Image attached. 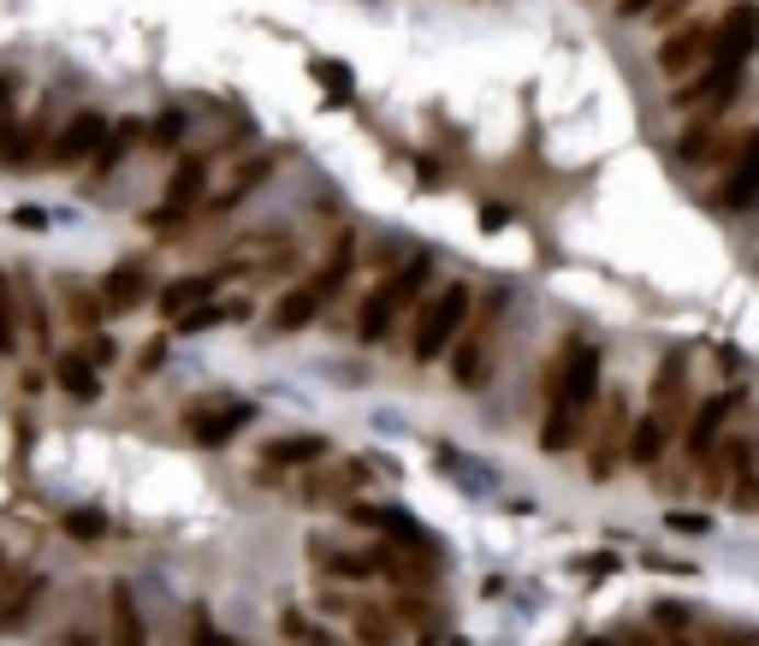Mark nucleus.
I'll list each match as a JSON object with an SVG mask.
<instances>
[{
    "mask_svg": "<svg viewBox=\"0 0 759 646\" xmlns=\"http://www.w3.org/2000/svg\"><path fill=\"white\" fill-rule=\"evenodd\" d=\"M593 398H600V350L593 344H564V369L552 379V404H546V421H540V451L546 457H564L576 428L588 421Z\"/></svg>",
    "mask_w": 759,
    "mask_h": 646,
    "instance_id": "obj_1",
    "label": "nucleus"
},
{
    "mask_svg": "<svg viewBox=\"0 0 759 646\" xmlns=\"http://www.w3.org/2000/svg\"><path fill=\"white\" fill-rule=\"evenodd\" d=\"M759 48V7L754 0H736L718 24H712V54H706V78L689 83L682 101H706V107H724L729 95L741 90V66L754 60Z\"/></svg>",
    "mask_w": 759,
    "mask_h": 646,
    "instance_id": "obj_2",
    "label": "nucleus"
},
{
    "mask_svg": "<svg viewBox=\"0 0 759 646\" xmlns=\"http://www.w3.org/2000/svg\"><path fill=\"white\" fill-rule=\"evenodd\" d=\"M428 279H433V261L421 256V261H404L398 273H386L380 279V285L369 291V303H362V315H356V339L362 344H380L392 332V320L404 315V308H410L421 291H428Z\"/></svg>",
    "mask_w": 759,
    "mask_h": 646,
    "instance_id": "obj_3",
    "label": "nucleus"
},
{
    "mask_svg": "<svg viewBox=\"0 0 759 646\" xmlns=\"http://www.w3.org/2000/svg\"><path fill=\"white\" fill-rule=\"evenodd\" d=\"M463 315H469V285H445L440 297L421 308V320H416V339H410L416 362H440V356H445V344L457 339Z\"/></svg>",
    "mask_w": 759,
    "mask_h": 646,
    "instance_id": "obj_4",
    "label": "nucleus"
},
{
    "mask_svg": "<svg viewBox=\"0 0 759 646\" xmlns=\"http://www.w3.org/2000/svg\"><path fill=\"white\" fill-rule=\"evenodd\" d=\"M202 190H208V160H202V155H184L179 167H172L167 196H160V208L149 214V226H155V231H172V226H179V219L202 202Z\"/></svg>",
    "mask_w": 759,
    "mask_h": 646,
    "instance_id": "obj_5",
    "label": "nucleus"
},
{
    "mask_svg": "<svg viewBox=\"0 0 759 646\" xmlns=\"http://www.w3.org/2000/svg\"><path fill=\"white\" fill-rule=\"evenodd\" d=\"M101 143H107V120H101V113H78V120H66L60 137L42 149V167L71 172V167H83V160H95Z\"/></svg>",
    "mask_w": 759,
    "mask_h": 646,
    "instance_id": "obj_6",
    "label": "nucleus"
},
{
    "mask_svg": "<svg viewBox=\"0 0 759 646\" xmlns=\"http://www.w3.org/2000/svg\"><path fill=\"white\" fill-rule=\"evenodd\" d=\"M42 593H48L42 569H7V576H0V635L24 628V616L42 605Z\"/></svg>",
    "mask_w": 759,
    "mask_h": 646,
    "instance_id": "obj_7",
    "label": "nucleus"
},
{
    "mask_svg": "<svg viewBox=\"0 0 759 646\" xmlns=\"http://www.w3.org/2000/svg\"><path fill=\"white\" fill-rule=\"evenodd\" d=\"M706 54H712V24H682V31H670L659 42V71L682 78V71L706 66Z\"/></svg>",
    "mask_w": 759,
    "mask_h": 646,
    "instance_id": "obj_8",
    "label": "nucleus"
},
{
    "mask_svg": "<svg viewBox=\"0 0 759 646\" xmlns=\"http://www.w3.org/2000/svg\"><path fill=\"white\" fill-rule=\"evenodd\" d=\"M718 202H724V208H754V202H759V131L741 137V149H736V160H729V179L718 190Z\"/></svg>",
    "mask_w": 759,
    "mask_h": 646,
    "instance_id": "obj_9",
    "label": "nucleus"
},
{
    "mask_svg": "<svg viewBox=\"0 0 759 646\" xmlns=\"http://www.w3.org/2000/svg\"><path fill=\"white\" fill-rule=\"evenodd\" d=\"M107 646H149V623H143V605L125 581L107 587Z\"/></svg>",
    "mask_w": 759,
    "mask_h": 646,
    "instance_id": "obj_10",
    "label": "nucleus"
},
{
    "mask_svg": "<svg viewBox=\"0 0 759 646\" xmlns=\"http://www.w3.org/2000/svg\"><path fill=\"white\" fill-rule=\"evenodd\" d=\"M256 421V404H214V409H196L190 416V433L202 439V445H226V439H238L243 428Z\"/></svg>",
    "mask_w": 759,
    "mask_h": 646,
    "instance_id": "obj_11",
    "label": "nucleus"
},
{
    "mask_svg": "<svg viewBox=\"0 0 759 646\" xmlns=\"http://www.w3.org/2000/svg\"><path fill=\"white\" fill-rule=\"evenodd\" d=\"M729 409H736V398H729V392H718V398H700L689 433H682V439H689V457H694V463L712 457V445H718V428L729 421Z\"/></svg>",
    "mask_w": 759,
    "mask_h": 646,
    "instance_id": "obj_12",
    "label": "nucleus"
},
{
    "mask_svg": "<svg viewBox=\"0 0 759 646\" xmlns=\"http://www.w3.org/2000/svg\"><path fill=\"white\" fill-rule=\"evenodd\" d=\"M214 285H220V273H184V279H172V285H160L155 291V303H160V315H190L196 303H214Z\"/></svg>",
    "mask_w": 759,
    "mask_h": 646,
    "instance_id": "obj_13",
    "label": "nucleus"
},
{
    "mask_svg": "<svg viewBox=\"0 0 759 646\" xmlns=\"http://www.w3.org/2000/svg\"><path fill=\"white\" fill-rule=\"evenodd\" d=\"M143 297H149V273L143 268H113L101 279V308L107 315H131V308H143Z\"/></svg>",
    "mask_w": 759,
    "mask_h": 646,
    "instance_id": "obj_14",
    "label": "nucleus"
},
{
    "mask_svg": "<svg viewBox=\"0 0 759 646\" xmlns=\"http://www.w3.org/2000/svg\"><path fill=\"white\" fill-rule=\"evenodd\" d=\"M54 379H60L71 398H83V404L101 398V379H95V369H90L83 350H60V356H54Z\"/></svg>",
    "mask_w": 759,
    "mask_h": 646,
    "instance_id": "obj_15",
    "label": "nucleus"
},
{
    "mask_svg": "<svg viewBox=\"0 0 759 646\" xmlns=\"http://www.w3.org/2000/svg\"><path fill=\"white\" fill-rule=\"evenodd\" d=\"M320 303H327V297H320L315 285H303V291H285V297H280V308H273V332H303V327H309V320L320 315Z\"/></svg>",
    "mask_w": 759,
    "mask_h": 646,
    "instance_id": "obj_16",
    "label": "nucleus"
},
{
    "mask_svg": "<svg viewBox=\"0 0 759 646\" xmlns=\"http://www.w3.org/2000/svg\"><path fill=\"white\" fill-rule=\"evenodd\" d=\"M332 451V439H320V433H291V439H273L268 445V463L273 468H297V463H320Z\"/></svg>",
    "mask_w": 759,
    "mask_h": 646,
    "instance_id": "obj_17",
    "label": "nucleus"
},
{
    "mask_svg": "<svg viewBox=\"0 0 759 646\" xmlns=\"http://www.w3.org/2000/svg\"><path fill=\"white\" fill-rule=\"evenodd\" d=\"M315 564L327 569V576H344V581L380 576V557L374 552H327V540H315Z\"/></svg>",
    "mask_w": 759,
    "mask_h": 646,
    "instance_id": "obj_18",
    "label": "nucleus"
},
{
    "mask_svg": "<svg viewBox=\"0 0 759 646\" xmlns=\"http://www.w3.org/2000/svg\"><path fill=\"white\" fill-rule=\"evenodd\" d=\"M682 379H689V362L682 356H670L665 369H659V379H653V416L670 428V416H677V398H682Z\"/></svg>",
    "mask_w": 759,
    "mask_h": 646,
    "instance_id": "obj_19",
    "label": "nucleus"
},
{
    "mask_svg": "<svg viewBox=\"0 0 759 646\" xmlns=\"http://www.w3.org/2000/svg\"><path fill=\"white\" fill-rule=\"evenodd\" d=\"M665 439H670V428H665L659 416H641V421H635V433H630V463H641V468L659 463Z\"/></svg>",
    "mask_w": 759,
    "mask_h": 646,
    "instance_id": "obj_20",
    "label": "nucleus"
},
{
    "mask_svg": "<svg viewBox=\"0 0 759 646\" xmlns=\"http://www.w3.org/2000/svg\"><path fill=\"white\" fill-rule=\"evenodd\" d=\"M231 315H243V303H196L190 315L172 320V327L179 332H208V327H220V320H231Z\"/></svg>",
    "mask_w": 759,
    "mask_h": 646,
    "instance_id": "obj_21",
    "label": "nucleus"
},
{
    "mask_svg": "<svg viewBox=\"0 0 759 646\" xmlns=\"http://www.w3.org/2000/svg\"><path fill=\"white\" fill-rule=\"evenodd\" d=\"M350 256H356V243H350V238H339V243H332L327 268H320V279H315V291H320V297H332V291H339L344 279H350Z\"/></svg>",
    "mask_w": 759,
    "mask_h": 646,
    "instance_id": "obj_22",
    "label": "nucleus"
},
{
    "mask_svg": "<svg viewBox=\"0 0 759 646\" xmlns=\"http://www.w3.org/2000/svg\"><path fill=\"white\" fill-rule=\"evenodd\" d=\"M268 172H273V160H250V167H243L238 179H231V184L220 190V202H214V208H238V202L250 196V190H256L261 179H268Z\"/></svg>",
    "mask_w": 759,
    "mask_h": 646,
    "instance_id": "obj_23",
    "label": "nucleus"
},
{
    "mask_svg": "<svg viewBox=\"0 0 759 646\" xmlns=\"http://www.w3.org/2000/svg\"><path fill=\"white\" fill-rule=\"evenodd\" d=\"M12 350H19V297L0 279V356H12Z\"/></svg>",
    "mask_w": 759,
    "mask_h": 646,
    "instance_id": "obj_24",
    "label": "nucleus"
},
{
    "mask_svg": "<svg viewBox=\"0 0 759 646\" xmlns=\"http://www.w3.org/2000/svg\"><path fill=\"white\" fill-rule=\"evenodd\" d=\"M280 628H285V635L297 641V646H332V635H327V628H320V623H309V616H303V611H280Z\"/></svg>",
    "mask_w": 759,
    "mask_h": 646,
    "instance_id": "obj_25",
    "label": "nucleus"
},
{
    "mask_svg": "<svg viewBox=\"0 0 759 646\" xmlns=\"http://www.w3.org/2000/svg\"><path fill=\"white\" fill-rule=\"evenodd\" d=\"M315 78L327 83L339 101H350V66H339V60H315Z\"/></svg>",
    "mask_w": 759,
    "mask_h": 646,
    "instance_id": "obj_26",
    "label": "nucleus"
},
{
    "mask_svg": "<svg viewBox=\"0 0 759 646\" xmlns=\"http://www.w3.org/2000/svg\"><path fill=\"white\" fill-rule=\"evenodd\" d=\"M66 315L78 320V327H95V320H101V303H95V297H83V291H71V285H66Z\"/></svg>",
    "mask_w": 759,
    "mask_h": 646,
    "instance_id": "obj_27",
    "label": "nucleus"
},
{
    "mask_svg": "<svg viewBox=\"0 0 759 646\" xmlns=\"http://www.w3.org/2000/svg\"><path fill=\"white\" fill-rule=\"evenodd\" d=\"M149 137L160 143V149H167V143H179L184 137V113H160V120L149 125Z\"/></svg>",
    "mask_w": 759,
    "mask_h": 646,
    "instance_id": "obj_28",
    "label": "nucleus"
},
{
    "mask_svg": "<svg viewBox=\"0 0 759 646\" xmlns=\"http://www.w3.org/2000/svg\"><path fill=\"white\" fill-rule=\"evenodd\" d=\"M66 528H71L78 540H101V534H107V522H101L95 510H78V517H66Z\"/></svg>",
    "mask_w": 759,
    "mask_h": 646,
    "instance_id": "obj_29",
    "label": "nucleus"
},
{
    "mask_svg": "<svg viewBox=\"0 0 759 646\" xmlns=\"http://www.w3.org/2000/svg\"><path fill=\"white\" fill-rule=\"evenodd\" d=\"M665 522L677 528V534H712V517H694V510H670Z\"/></svg>",
    "mask_w": 759,
    "mask_h": 646,
    "instance_id": "obj_30",
    "label": "nucleus"
},
{
    "mask_svg": "<svg viewBox=\"0 0 759 646\" xmlns=\"http://www.w3.org/2000/svg\"><path fill=\"white\" fill-rule=\"evenodd\" d=\"M160 362H167V339H149V344H143V356H137V374H155Z\"/></svg>",
    "mask_w": 759,
    "mask_h": 646,
    "instance_id": "obj_31",
    "label": "nucleus"
},
{
    "mask_svg": "<svg viewBox=\"0 0 759 646\" xmlns=\"http://www.w3.org/2000/svg\"><path fill=\"white\" fill-rule=\"evenodd\" d=\"M12 95H19V78H0V120H12Z\"/></svg>",
    "mask_w": 759,
    "mask_h": 646,
    "instance_id": "obj_32",
    "label": "nucleus"
},
{
    "mask_svg": "<svg viewBox=\"0 0 759 646\" xmlns=\"http://www.w3.org/2000/svg\"><path fill=\"white\" fill-rule=\"evenodd\" d=\"M12 219H19V226H31V231H42V226H48V214H42V208H19Z\"/></svg>",
    "mask_w": 759,
    "mask_h": 646,
    "instance_id": "obj_33",
    "label": "nucleus"
},
{
    "mask_svg": "<svg viewBox=\"0 0 759 646\" xmlns=\"http://www.w3.org/2000/svg\"><path fill=\"white\" fill-rule=\"evenodd\" d=\"M647 7H659V0H618V12H623V19H641Z\"/></svg>",
    "mask_w": 759,
    "mask_h": 646,
    "instance_id": "obj_34",
    "label": "nucleus"
},
{
    "mask_svg": "<svg viewBox=\"0 0 759 646\" xmlns=\"http://www.w3.org/2000/svg\"><path fill=\"white\" fill-rule=\"evenodd\" d=\"M712 646H759V635H718Z\"/></svg>",
    "mask_w": 759,
    "mask_h": 646,
    "instance_id": "obj_35",
    "label": "nucleus"
},
{
    "mask_svg": "<svg viewBox=\"0 0 759 646\" xmlns=\"http://www.w3.org/2000/svg\"><path fill=\"white\" fill-rule=\"evenodd\" d=\"M60 646H95L90 635H60Z\"/></svg>",
    "mask_w": 759,
    "mask_h": 646,
    "instance_id": "obj_36",
    "label": "nucleus"
},
{
    "mask_svg": "<svg viewBox=\"0 0 759 646\" xmlns=\"http://www.w3.org/2000/svg\"><path fill=\"white\" fill-rule=\"evenodd\" d=\"M0 576H7V552H0Z\"/></svg>",
    "mask_w": 759,
    "mask_h": 646,
    "instance_id": "obj_37",
    "label": "nucleus"
}]
</instances>
